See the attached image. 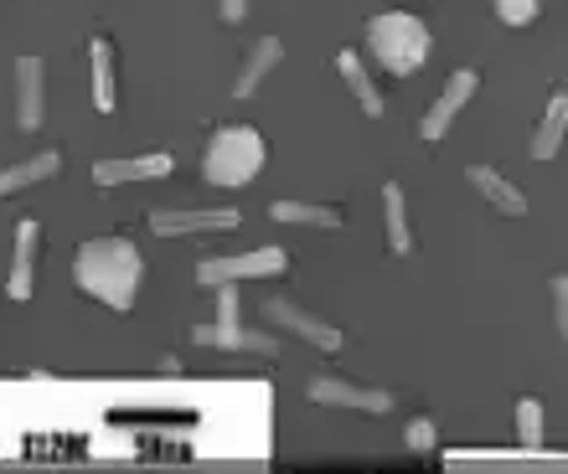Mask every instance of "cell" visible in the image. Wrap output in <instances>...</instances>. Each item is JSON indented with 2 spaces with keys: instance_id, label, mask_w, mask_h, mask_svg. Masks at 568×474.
<instances>
[{
  "instance_id": "cell-1",
  "label": "cell",
  "mask_w": 568,
  "mask_h": 474,
  "mask_svg": "<svg viewBox=\"0 0 568 474\" xmlns=\"http://www.w3.org/2000/svg\"><path fill=\"white\" fill-rule=\"evenodd\" d=\"M140 279H145V258H140L130 237H89L73 253V284L99 305H109V310L120 315L135 310Z\"/></svg>"
},
{
  "instance_id": "cell-2",
  "label": "cell",
  "mask_w": 568,
  "mask_h": 474,
  "mask_svg": "<svg viewBox=\"0 0 568 474\" xmlns=\"http://www.w3.org/2000/svg\"><path fill=\"white\" fill-rule=\"evenodd\" d=\"M367 47L393 78H414L429 62V27L414 11H383L367 21Z\"/></svg>"
},
{
  "instance_id": "cell-3",
  "label": "cell",
  "mask_w": 568,
  "mask_h": 474,
  "mask_svg": "<svg viewBox=\"0 0 568 474\" xmlns=\"http://www.w3.org/2000/svg\"><path fill=\"white\" fill-rule=\"evenodd\" d=\"M264 134L254 130V124H223V130L212 134L207 155H202V176L212 181V186H223V192H233V186H248V181L264 171Z\"/></svg>"
},
{
  "instance_id": "cell-4",
  "label": "cell",
  "mask_w": 568,
  "mask_h": 474,
  "mask_svg": "<svg viewBox=\"0 0 568 474\" xmlns=\"http://www.w3.org/2000/svg\"><path fill=\"white\" fill-rule=\"evenodd\" d=\"M192 341L223 346V351H248V356H264V361L280 356V341H274V336L248 330L239 320V284H217V320H212V326H192Z\"/></svg>"
},
{
  "instance_id": "cell-5",
  "label": "cell",
  "mask_w": 568,
  "mask_h": 474,
  "mask_svg": "<svg viewBox=\"0 0 568 474\" xmlns=\"http://www.w3.org/2000/svg\"><path fill=\"white\" fill-rule=\"evenodd\" d=\"M290 268L284 248H254V253H223V258H202L196 264V284L217 289V284H243V279H270Z\"/></svg>"
},
{
  "instance_id": "cell-6",
  "label": "cell",
  "mask_w": 568,
  "mask_h": 474,
  "mask_svg": "<svg viewBox=\"0 0 568 474\" xmlns=\"http://www.w3.org/2000/svg\"><path fill=\"white\" fill-rule=\"evenodd\" d=\"M476 89H480V73H476V68H455V73H449V83L439 89V99H434V109L419 118V134H424V140H445L449 124H455V114H460V109L476 99Z\"/></svg>"
},
{
  "instance_id": "cell-7",
  "label": "cell",
  "mask_w": 568,
  "mask_h": 474,
  "mask_svg": "<svg viewBox=\"0 0 568 474\" xmlns=\"http://www.w3.org/2000/svg\"><path fill=\"white\" fill-rule=\"evenodd\" d=\"M37 258H42V223H37V217H21V223H16L11 274H6V299L37 295Z\"/></svg>"
},
{
  "instance_id": "cell-8",
  "label": "cell",
  "mask_w": 568,
  "mask_h": 474,
  "mask_svg": "<svg viewBox=\"0 0 568 474\" xmlns=\"http://www.w3.org/2000/svg\"><path fill=\"white\" fill-rule=\"evenodd\" d=\"M305 392H311V402H321V408H357V413H388L393 408V392L342 382V377H311Z\"/></svg>"
},
{
  "instance_id": "cell-9",
  "label": "cell",
  "mask_w": 568,
  "mask_h": 474,
  "mask_svg": "<svg viewBox=\"0 0 568 474\" xmlns=\"http://www.w3.org/2000/svg\"><path fill=\"white\" fill-rule=\"evenodd\" d=\"M264 320L270 326H284L290 336H300V341H311L315 351H342V330L336 326H326V320H315V315H305V310H295L290 299H264Z\"/></svg>"
},
{
  "instance_id": "cell-10",
  "label": "cell",
  "mask_w": 568,
  "mask_h": 474,
  "mask_svg": "<svg viewBox=\"0 0 568 474\" xmlns=\"http://www.w3.org/2000/svg\"><path fill=\"white\" fill-rule=\"evenodd\" d=\"M243 223V212L212 207V212H150V233L155 237H186V233H233Z\"/></svg>"
},
{
  "instance_id": "cell-11",
  "label": "cell",
  "mask_w": 568,
  "mask_h": 474,
  "mask_svg": "<svg viewBox=\"0 0 568 474\" xmlns=\"http://www.w3.org/2000/svg\"><path fill=\"white\" fill-rule=\"evenodd\" d=\"M47 68L42 58H16V124L21 130H42L47 118Z\"/></svg>"
},
{
  "instance_id": "cell-12",
  "label": "cell",
  "mask_w": 568,
  "mask_h": 474,
  "mask_svg": "<svg viewBox=\"0 0 568 474\" xmlns=\"http://www.w3.org/2000/svg\"><path fill=\"white\" fill-rule=\"evenodd\" d=\"M176 171V161L155 150V155H130V161H99L93 165V181L99 186H124V181H161Z\"/></svg>"
},
{
  "instance_id": "cell-13",
  "label": "cell",
  "mask_w": 568,
  "mask_h": 474,
  "mask_svg": "<svg viewBox=\"0 0 568 474\" xmlns=\"http://www.w3.org/2000/svg\"><path fill=\"white\" fill-rule=\"evenodd\" d=\"M89 83H93V109L114 114L120 109V89H114V42L109 37L89 42Z\"/></svg>"
},
{
  "instance_id": "cell-14",
  "label": "cell",
  "mask_w": 568,
  "mask_h": 474,
  "mask_svg": "<svg viewBox=\"0 0 568 474\" xmlns=\"http://www.w3.org/2000/svg\"><path fill=\"white\" fill-rule=\"evenodd\" d=\"M465 176H470V186H476V192L486 196V202H491L501 217H523V212H527V196L517 192V186H511V181L501 176L496 165H470Z\"/></svg>"
},
{
  "instance_id": "cell-15",
  "label": "cell",
  "mask_w": 568,
  "mask_h": 474,
  "mask_svg": "<svg viewBox=\"0 0 568 474\" xmlns=\"http://www.w3.org/2000/svg\"><path fill=\"white\" fill-rule=\"evenodd\" d=\"M280 62H284V47H280V37H258V42H254V52L243 58L239 78H233V93H239V99H254V93H258V83H264V78H270L274 68H280Z\"/></svg>"
},
{
  "instance_id": "cell-16",
  "label": "cell",
  "mask_w": 568,
  "mask_h": 474,
  "mask_svg": "<svg viewBox=\"0 0 568 474\" xmlns=\"http://www.w3.org/2000/svg\"><path fill=\"white\" fill-rule=\"evenodd\" d=\"M62 171V155L58 150H42V155H27V161H16L0 171V196H16V192H27V186H37V181L47 176H58Z\"/></svg>"
},
{
  "instance_id": "cell-17",
  "label": "cell",
  "mask_w": 568,
  "mask_h": 474,
  "mask_svg": "<svg viewBox=\"0 0 568 474\" xmlns=\"http://www.w3.org/2000/svg\"><path fill=\"white\" fill-rule=\"evenodd\" d=\"M336 73L346 78V89L357 93V104L367 118H383V93H377V83L367 78V62L357 58V52H336Z\"/></svg>"
},
{
  "instance_id": "cell-18",
  "label": "cell",
  "mask_w": 568,
  "mask_h": 474,
  "mask_svg": "<svg viewBox=\"0 0 568 474\" xmlns=\"http://www.w3.org/2000/svg\"><path fill=\"white\" fill-rule=\"evenodd\" d=\"M564 130H568V99L564 93H554L548 109H542L538 134H532V161H554L558 145H564Z\"/></svg>"
},
{
  "instance_id": "cell-19",
  "label": "cell",
  "mask_w": 568,
  "mask_h": 474,
  "mask_svg": "<svg viewBox=\"0 0 568 474\" xmlns=\"http://www.w3.org/2000/svg\"><path fill=\"white\" fill-rule=\"evenodd\" d=\"M270 217H274V223L331 227V233L342 227V212H336V207H321V202H290V196H284V202H274V207H270Z\"/></svg>"
},
{
  "instance_id": "cell-20",
  "label": "cell",
  "mask_w": 568,
  "mask_h": 474,
  "mask_svg": "<svg viewBox=\"0 0 568 474\" xmlns=\"http://www.w3.org/2000/svg\"><path fill=\"white\" fill-rule=\"evenodd\" d=\"M383 223H388V248L393 253H408V248H414V227H408L404 186H383Z\"/></svg>"
},
{
  "instance_id": "cell-21",
  "label": "cell",
  "mask_w": 568,
  "mask_h": 474,
  "mask_svg": "<svg viewBox=\"0 0 568 474\" xmlns=\"http://www.w3.org/2000/svg\"><path fill=\"white\" fill-rule=\"evenodd\" d=\"M517 439H523V449H542V402L538 398L517 402Z\"/></svg>"
},
{
  "instance_id": "cell-22",
  "label": "cell",
  "mask_w": 568,
  "mask_h": 474,
  "mask_svg": "<svg viewBox=\"0 0 568 474\" xmlns=\"http://www.w3.org/2000/svg\"><path fill=\"white\" fill-rule=\"evenodd\" d=\"M542 11V0H496V16L507 21V27H532Z\"/></svg>"
},
{
  "instance_id": "cell-23",
  "label": "cell",
  "mask_w": 568,
  "mask_h": 474,
  "mask_svg": "<svg viewBox=\"0 0 568 474\" xmlns=\"http://www.w3.org/2000/svg\"><path fill=\"white\" fill-rule=\"evenodd\" d=\"M404 439H408V449H414V454H429V449L439 444V433H434L429 418H414V423L404 429Z\"/></svg>"
},
{
  "instance_id": "cell-24",
  "label": "cell",
  "mask_w": 568,
  "mask_h": 474,
  "mask_svg": "<svg viewBox=\"0 0 568 474\" xmlns=\"http://www.w3.org/2000/svg\"><path fill=\"white\" fill-rule=\"evenodd\" d=\"M568 279H564V274H558V279H554V320H558V330H564L568 326Z\"/></svg>"
},
{
  "instance_id": "cell-25",
  "label": "cell",
  "mask_w": 568,
  "mask_h": 474,
  "mask_svg": "<svg viewBox=\"0 0 568 474\" xmlns=\"http://www.w3.org/2000/svg\"><path fill=\"white\" fill-rule=\"evenodd\" d=\"M243 16H248V0H223V21H227V27H239Z\"/></svg>"
},
{
  "instance_id": "cell-26",
  "label": "cell",
  "mask_w": 568,
  "mask_h": 474,
  "mask_svg": "<svg viewBox=\"0 0 568 474\" xmlns=\"http://www.w3.org/2000/svg\"><path fill=\"white\" fill-rule=\"evenodd\" d=\"M161 371H165V377H176V371H181V356L165 351V356H161Z\"/></svg>"
}]
</instances>
